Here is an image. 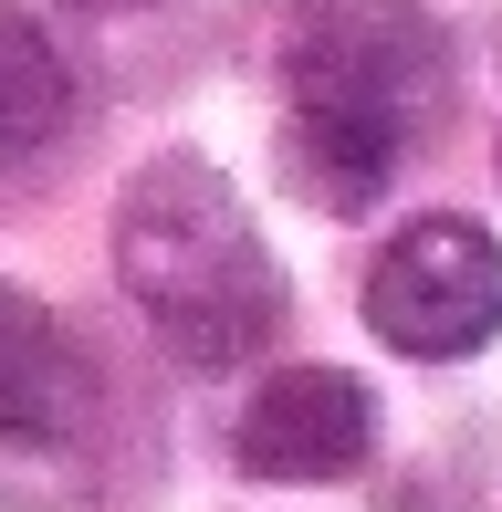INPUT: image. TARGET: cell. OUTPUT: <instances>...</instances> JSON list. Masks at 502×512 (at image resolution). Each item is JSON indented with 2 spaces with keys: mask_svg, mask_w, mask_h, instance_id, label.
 <instances>
[{
  "mask_svg": "<svg viewBox=\"0 0 502 512\" xmlns=\"http://www.w3.org/2000/svg\"><path fill=\"white\" fill-rule=\"evenodd\" d=\"M440 126H450V32L429 0H293L272 157L304 209L367 220Z\"/></svg>",
  "mask_w": 502,
  "mask_h": 512,
  "instance_id": "6da1fadb",
  "label": "cell"
},
{
  "mask_svg": "<svg viewBox=\"0 0 502 512\" xmlns=\"http://www.w3.org/2000/svg\"><path fill=\"white\" fill-rule=\"evenodd\" d=\"M116 283L157 324V345L178 366H199V377L262 356L283 335V314H293V283L272 262L262 220L189 147H157L126 178V199H116Z\"/></svg>",
  "mask_w": 502,
  "mask_h": 512,
  "instance_id": "7a4b0ae2",
  "label": "cell"
},
{
  "mask_svg": "<svg viewBox=\"0 0 502 512\" xmlns=\"http://www.w3.org/2000/svg\"><path fill=\"white\" fill-rule=\"evenodd\" d=\"M367 335L419 366H461L502 335V241L461 209H419L367 262Z\"/></svg>",
  "mask_w": 502,
  "mask_h": 512,
  "instance_id": "3957f363",
  "label": "cell"
},
{
  "mask_svg": "<svg viewBox=\"0 0 502 512\" xmlns=\"http://www.w3.org/2000/svg\"><path fill=\"white\" fill-rule=\"evenodd\" d=\"M367 450H377V387L356 377V366H272L241 398V418H231L241 481H283V492L356 481Z\"/></svg>",
  "mask_w": 502,
  "mask_h": 512,
  "instance_id": "277c9868",
  "label": "cell"
},
{
  "mask_svg": "<svg viewBox=\"0 0 502 512\" xmlns=\"http://www.w3.org/2000/svg\"><path fill=\"white\" fill-rule=\"evenodd\" d=\"M95 418V366L74 356L63 314L42 293L0 283V460L11 450H74Z\"/></svg>",
  "mask_w": 502,
  "mask_h": 512,
  "instance_id": "5b68a950",
  "label": "cell"
},
{
  "mask_svg": "<svg viewBox=\"0 0 502 512\" xmlns=\"http://www.w3.org/2000/svg\"><path fill=\"white\" fill-rule=\"evenodd\" d=\"M63 115H74V74H63L53 32L21 0H0V168L42 157L63 136Z\"/></svg>",
  "mask_w": 502,
  "mask_h": 512,
  "instance_id": "8992f818",
  "label": "cell"
},
{
  "mask_svg": "<svg viewBox=\"0 0 502 512\" xmlns=\"http://www.w3.org/2000/svg\"><path fill=\"white\" fill-rule=\"evenodd\" d=\"M74 11H95V21H116V11H147V0H74Z\"/></svg>",
  "mask_w": 502,
  "mask_h": 512,
  "instance_id": "52a82bcc",
  "label": "cell"
}]
</instances>
